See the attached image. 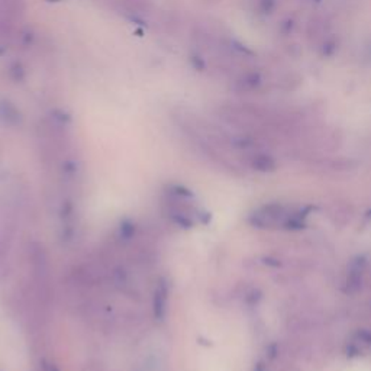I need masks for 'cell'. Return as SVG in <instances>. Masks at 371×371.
<instances>
[{
    "mask_svg": "<svg viewBox=\"0 0 371 371\" xmlns=\"http://www.w3.org/2000/svg\"><path fill=\"white\" fill-rule=\"evenodd\" d=\"M0 122L9 128H18L23 122V116L19 108L8 99L0 100Z\"/></svg>",
    "mask_w": 371,
    "mask_h": 371,
    "instance_id": "3",
    "label": "cell"
},
{
    "mask_svg": "<svg viewBox=\"0 0 371 371\" xmlns=\"http://www.w3.org/2000/svg\"><path fill=\"white\" fill-rule=\"evenodd\" d=\"M5 175H6V170H5V164H3L2 151H0V180H3Z\"/></svg>",
    "mask_w": 371,
    "mask_h": 371,
    "instance_id": "14",
    "label": "cell"
},
{
    "mask_svg": "<svg viewBox=\"0 0 371 371\" xmlns=\"http://www.w3.org/2000/svg\"><path fill=\"white\" fill-rule=\"evenodd\" d=\"M330 23L321 17L312 18L307 23V38L310 42H315L318 46H322L325 41H328L330 37Z\"/></svg>",
    "mask_w": 371,
    "mask_h": 371,
    "instance_id": "5",
    "label": "cell"
},
{
    "mask_svg": "<svg viewBox=\"0 0 371 371\" xmlns=\"http://www.w3.org/2000/svg\"><path fill=\"white\" fill-rule=\"evenodd\" d=\"M83 371H106V370L99 361H88L83 367Z\"/></svg>",
    "mask_w": 371,
    "mask_h": 371,
    "instance_id": "13",
    "label": "cell"
},
{
    "mask_svg": "<svg viewBox=\"0 0 371 371\" xmlns=\"http://www.w3.org/2000/svg\"><path fill=\"white\" fill-rule=\"evenodd\" d=\"M167 302H169V286L164 278H160L158 285L154 292L153 307H154V316L157 321H164L167 314Z\"/></svg>",
    "mask_w": 371,
    "mask_h": 371,
    "instance_id": "4",
    "label": "cell"
},
{
    "mask_svg": "<svg viewBox=\"0 0 371 371\" xmlns=\"http://www.w3.org/2000/svg\"><path fill=\"white\" fill-rule=\"evenodd\" d=\"M202 2H204V3H209V5H215V3L220 2V0H202Z\"/></svg>",
    "mask_w": 371,
    "mask_h": 371,
    "instance_id": "16",
    "label": "cell"
},
{
    "mask_svg": "<svg viewBox=\"0 0 371 371\" xmlns=\"http://www.w3.org/2000/svg\"><path fill=\"white\" fill-rule=\"evenodd\" d=\"M9 270V247L0 240V278H3Z\"/></svg>",
    "mask_w": 371,
    "mask_h": 371,
    "instance_id": "9",
    "label": "cell"
},
{
    "mask_svg": "<svg viewBox=\"0 0 371 371\" xmlns=\"http://www.w3.org/2000/svg\"><path fill=\"white\" fill-rule=\"evenodd\" d=\"M347 286L351 292H357L360 287H361V278L359 274H355L352 273L347 281Z\"/></svg>",
    "mask_w": 371,
    "mask_h": 371,
    "instance_id": "11",
    "label": "cell"
},
{
    "mask_svg": "<svg viewBox=\"0 0 371 371\" xmlns=\"http://www.w3.org/2000/svg\"><path fill=\"white\" fill-rule=\"evenodd\" d=\"M135 371H164V364L155 355H148L135 368Z\"/></svg>",
    "mask_w": 371,
    "mask_h": 371,
    "instance_id": "8",
    "label": "cell"
},
{
    "mask_svg": "<svg viewBox=\"0 0 371 371\" xmlns=\"http://www.w3.org/2000/svg\"><path fill=\"white\" fill-rule=\"evenodd\" d=\"M126 13L132 15L133 18L145 17V15H151L154 5L151 0H116Z\"/></svg>",
    "mask_w": 371,
    "mask_h": 371,
    "instance_id": "6",
    "label": "cell"
},
{
    "mask_svg": "<svg viewBox=\"0 0 371 371\" xmlns=\"http://www.w3.org/2000/svg\"><path fill=\"white\" fill-rule=\"evenodd\" d=\"M48 2H51V3H58V2H61V0H48Z\"/></svg>",
    "mask_w": 371,
    "mask_h": 371,
    "instance_id": "17",
    "label": "cell"
},
{
    "mask_svg": "<svg viewBox=\"0 0 371 371\" xmlns=\"http://www.w3.org/2000/svg\"><path fill=\"white\" fill-rule=\"evenodd\" d=\"M281 216H283V211H281V207L278 204H269L252 213L249 216V222L251 225H254L257 228H270Z\"/></svg>",
    "mask_w": 371,
    "mask_h": 371,
    "instance_id": "2",
    "label": "cell"
},
{
    "mask_svg": "<svg viewBox=\"0 0 371 371\" xmlns=\"http://www.w3.org/2000/svg\"><path fill=\"white\" fill-rule=\"evenodd\" d=\"M249 164L252 169H256L257 171H261V173H272L277 167L276 160L272 155L263 154V153L251 155Z\"/></svg>",
    "mask_w": 371,
    "mask_h": 371,
    "instance_id": "7",
    "label": "cell"
},
{
    "mask_svg": "<svg viewBox=\"0 0 371 371\" xmlns=\"http://www.w3.org/2000/svg\"><path fill=\"white\" fill-rule=\"evenodd\" d=\"M37 371H61L60 368H58L54 363L48 361V360H41L39 364H38V370Z\"/></svg>",
    "mask_w": 371,
    "mask_h": 371,
    "instance_id": "12",
    "label": "cell"
},
{
    "mask_svg": "<svg viewBox=\"0 0 371 371\" xmlns=\"http://www.w3.org/2000/svg\"><path fill=\"white\" fill-rule=\"evenodd\" d=\"M263 77L256 71H245L236 76L232 82V91L240 95H251L263 87Z\"/></svg>",
    "mask_w": 371,
    "mask_h": 371,
    "instance_id": "1",
    "label": "cell"
},
{
    "mask_svg": "<svg viewBox=\"0 0 371 371\" xmlns=\"http://www.w3.org/2000/svg\"><path fill=\"white\" fill-rule=\"evenodd\" d=\"M364 57L367 58L368 61H371V41L367 44L365 48H364Z\"/></svg>",
    "mask_w": 371,
    "mask_h": 371,
    "instance_id": "15",
    "label": "cell"
},
{
    "mask_svg": "<svg viewBox=\"0 0 371 371\" xmlns=\"http://www.w3.org/2000/svg\"><path fill=\"white\" fill-rule=\"evenodd\" d=\"M135 232H137L135 224L131 220H124L120 227V238L122 241H131L133 236H135Z\"/></svg>",
    "mask_w": 371,
    "mask_h": 371,
    "instance_id": "10",
    "label": "cell"
}]
</instances>
